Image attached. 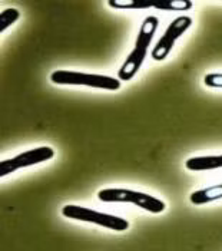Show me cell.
Segmentation results:
<instances>
[{"label":"cell","mask_w":222,"mask_h":251,"mask_svg":"<svg viewBox=\"0 0 222 251\" xmlns=\"http://www.w3.org/2000/svg\"><path fill=\"white\" fill-rule=\"evenodd\" d=\"M158 25H159V20L155 16H148L142 22V26L139 29L138 38L135 42V48L132 49L129 56L123 62L122 68L118 72L119 80H130L138 74V71L141 69L144 60L147 58L149 45L158 29Z\"/></svg>","instance_id":"6da1fadb"},{"label":"cell","mask_w":222,"mask_h":251,"mask_svg":"<svg viewBox=\"0 0 222 251\" xmlns=\"http://www.w3.org/2000/svg\"><path fill=\"white\" fill-rule=\"evenodd\" d=\"M98 198L103 202H129L149 213L159 214L165 211V202L145 193H138L123 188H106L98 193Z\"/></svg>","instance_id":"7a4b0ae2"},{"label":"cell","mask_w":222,"mask_h":251,"mask_svg":"<svg viewBox=\"0 0 222 251\" xmlns=\"http://www.w3.org/2000/svg\"><path fill=\"white\" fill-rule=\"evenodd\" d=\"M62 214L66 218L93 223L96 226L109 228L113 231H125L129 228V221L122 217L99 213V211H95V210L86 208V207H80V205H65L62 208Z\"/></svg>","instance_id":"3957f363"},{"label":"cell","mask_w":222,"mask_h":251,"mask_svg":"<svg viewBox=\"0 0 222 251\" xmlns=\"http://www.w3.org/2000/svg\"><path fill=\"white\" fill-rule=\"evenodd\" d=\"M50 80L57 85H85L96 89L118 91L121 88V80L105 75L82 74L74 71H55L50 75Z\"/></svg>","instance_id":"277c9868"},{"label":"cell","mask_w":222,"mask_h":251,"mask_svg":"<svg viewBox=\"0 0 222 251\" xmlns=\"http://www.w3.org/2000/svg\"><path fill=\"white\" fill-rule=\"evenodd\" d=\"M53 156H55V151L50 147H39L35 150L22 152L10 159H3L0 162V175L4 176V175L12 174L20 168L32 167V165H36L40 162L49 161Z\"/></svg>","instance_id":"5b68a950"},{"label":"cell","mask_w":222,"mask_h":251,"mask_svg":"<svg viewBox=\"0 0 222 251\" xmlns=\"http://www.w3.org/2000/svg\"><path fill=\"white\" fill-rule=\"evenodd\" d=\"M192 19L189 16H179L171 22V25L167 27L164 36L158 40L155 48L152 49V58L155 60H164L172 50L176 39L181 38L186 30L191 27Z\"/></svg>","instance_id":"8992f818"},{"label":"cell","mask_w":222,"mask_h":251,"mask_svg":"<svg viewBox=\"0 0 222 251\" xmlns=\"http://www.w3.org/2000/svg\"><path fill=\"white\" fill-rule=\"evenodd\" d=\"M185 167L189 171H211V170L222 168V155L194 156L186 159Z\"/></svg>","instance_id":"52a82bcc"},{"label":"cell","mask_w":222,"mask_h":251,"mask_svg":"<svg viewBox=\"0 0 222 251\" xmlns=\"http://www.w3.org/2000/svg\"><path fill=\"white\" fill-rule=\"evenodd\" d=\"M222 198V182L218 185H214V187H208L204 190H198L195 193L191 194L189 200L192 204L195 205H202L206 202H211V201H217V200H221Z\"/></svg>","instance_id":"ba28073f"},{"label":"cell","mask_w":222,"mask_h":251,"mask_svg":"<svg viewBox=\"0 0 222 251\" xmlns=\"http://www.w3.org/2000/svg\"><path fill=\"white\" fill-rule=\"evenodd\" d=\"M153 9L165 10V12L189 10V9H192V1H189V0H161L158 3H153Z\"/></svg>","instance_id":"9c48e42d"},{"label":"cell","mask_w":222,"mask_h":251,"mask_svg":"<svg viewBox=\"0 0 222 251\" xmlns=\"http://www.w3.org/2000/svg\"><path fill=\"white\" fill-rule=\"evenodd\" d=\"M20 18V12L18 9H4L0 13V33H4L6 29H9L15 22Z\"/></svg>","instance_id":"30bf717a"},{"label":"cell","mask_w":222,"mask_h":251,"mask_svg":"<svg viewBox=\"0 0 222 251\" xmlns=\"http://www.w3.org/2000/svg\"><path fill=\"white\" fill-rule=\"evenodd\" d=\"M111 7L116 9H148L153 7V3H147V1H135V0H111L108 1Z\"/></svg>","instance_id":"8fae6325"},{"label":"cell","mask_w":222,"mask_h":251,"mask_svg":"<svg viewBox=\"0 0 222 251\" xmlns=\"http://www.w3.org/2000/svg\"><path fill=\"white\" fill-rule=\"evenodd\" d=\"M204 83L209 88H222V74H208V75H205Z\"/></svg>","instance_id":"7c38bea8"}]
</instances>
